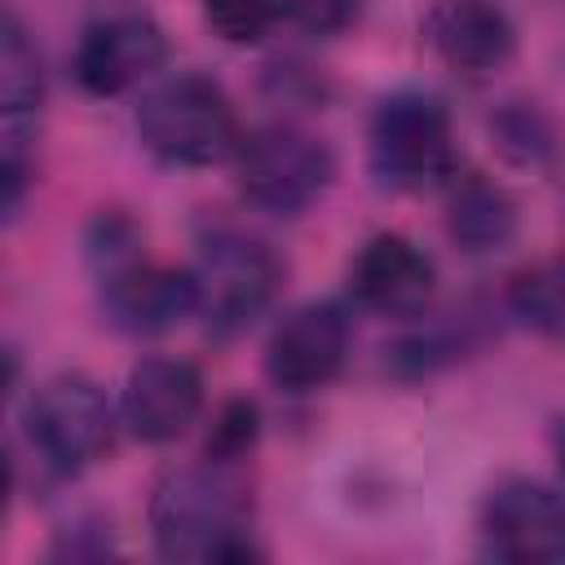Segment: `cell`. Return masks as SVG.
I'll use <instances>...</instances> for the list:
<instances>
[{
    "instance_id": "obj_1",
    "label": "cell",
    "mask_w": 565,
    "mask_h": 565,
    "mask_svg": "<svg viewBox=\"0 0 565 565\" xmlns=\"http://www.w3.org/2000/svg\"><path fill=\"white\" fill-rule=\"evenodd\" d=\"M247 494L212 468H177L150 494V534L163 561H252Z\"/></svg>"
},
{
    "instance_id": "obj_2",
    "label": "cell",
    "mask_w": 565,
    "mask_h": 565,
    "mask_svg": "<svg viewBox=\"0 0 565 565\" xmlns=\"http://www.w3.org/2000/svg\"><path fill=\"white\" fill-rule=\"evenodd\" d=\"M141 146L172 168H207L238 150V119L225 88L199 71H177L146 88L137 106Z\"/></svg>"
},
{
    "instance_id": "obj_3",
    "label": "cell",
    "mask_w": 565,
    "mask_h": 565,
    "mask_svg": "<svg viewBox=\"0 0 565 565\" xmlns=\"http://www.w3.org/2000/svg\"><path fill=\"white\" fill-rule=\"evenodd\" d=\"M366 163L380 190L415 194L455 177V132L450 110L433 93H393L371 115Z\"/></svg>"
},
{
    "instance_id": "obj_4",
    "label": "cell",
    "mask_w": 565,
    "mask_h": 565,
    "mask_svg": "<svg viewBox=\"0 0 565 565\" xmlns=\"http://www.w3.org/2000/svg\"><path fill=\"white\" fill-rule=\"evenodd\" d=\"M234 168L243 199L274 216L305 212L313 199H322V190L335 177V159L327 141H318L296 124L252 128L234 150Z\"/></svg>"
},
{
    "instance_id": "obj_5",
    "label": "cell",
    "mask_w": 565,
    "mask_h": 565,
    "mask_svg": "<svg viewBox=\"0 0 565 565\" xmlns=\"http://www.w3.org/2000/svg\"><path fill=\"white\" fill-rule=\"evenodd\" d=\"M26 437L35 455L57 472L97 463L115 441V411L106 393L75 371L49 375L26 402Z\"/></svg>"
},
{
    "instance_id": "obj_6",
    "label": "cell",
    "mask_w": 565,
    "mask_h": 565,
    "mask_svg": "<svg viewBox=\"0 0 565 565\" xmlns=\"http://www.w3.org/2000/svg\"><path fill=\"white\" fill-rule=\"evenodd\" d=\"M194 274H199V313L207 322V335L216 340H230L252 318H260L282 282L278 256L247 234L207 238Z\"/></svg>"
},
{
    "instance_id": "obj_7",
    "label": "cell",
    "mask_w": 565,
    "mask_h": 565,
    "mask_svg": "<svg viewBox=\"0 0 565 565\" xmlns=\"http://www.w3.org/2000/svg\"><path fill=\"white\" fill-rule=\"evenodd\" d=\"M481 534L494 556L516 565L565 556V494L534 477H508L486 494Z\"/></svg>"
},
{
    "instance_id": "obj_8",
    "label": "cell",
    "mask_w": 565,
    "mask_h": 565,
    "mask_svg": "<svg viewBox=\"0 0 565 565\" xmlns=\"http://www.w3.org/2000/svg\"><path fill=\"white\" fill-rule=\"evenodd\" d=\"M349 358V313L335 300L296 305L265 344V371L287 393H313L340 375Z\"/></svg>"
},
{
    "instance_id": "obj_9",
    "label": "cell",
    "mask_w": 565,
    "mask_h": 565,
    "mask_svg": "<svg viewBox=\"0 0 565 565\" xmlns=\"http://www.w3.org/2000/svg\"><path fill=\"white\" fill-rule=\"evenodd\" d=\"M102 309L128 335H163L199 313V274L132 256L102 274Z\"/></svg>"
},
{
    "instance_id": "obj_10",
    "label": "cell",
    "mask_w": 565,
    "mask_h": 565,
    "mask_svg": "<svg viewBox=\"0 0 565 565\" xmlns=\"http://www.w3.org/2000/svg\"><path fill=\"white\" fill-rule=\"evenodd\" d=\"M168 57V35L146 13H115L93 22L75 44V79L93 97H119L150 79Z\"/></svg>"
},
{
    "instance_id": "obj_11",
    "label": "cell",
    "mask_w": 565,
    "mask_h": 565,
    "mask_svg": "<svg viewBox=\"0 0 565 565\" xmlns=\"http://www.w3.org/2000/svg\"><path fill=\"white\" fill-rule=\"evenodd\" d=\"M437 269L406 234H371L349 260V291L362 309L384 318H419L433 300Z\"/></svg>"
},
{
    "instance_id": "obj_12",
    "label": "cell",
    "mask_w": 565,
    "mask_h": 565,
    "mask_svg": "<svg viewBox=\"0 0 565 565\" xmlns=\"http://www.w3.org/2000/svg\"><path fill=\"white\" fill-rule=\"evenodd\" d=\"M119 411L137 441H177L203 411V375L185 358H141L128 371Z\"/></svg>"
},
{
    "instance_id": "obj_13",
    "label": "cell",
    "mask_w": 565,
    "mask_h": 565,
    "mask_svg": "<svg viewBox=\"0 0 565 565\" xmlns=\"http://www.w3.org/2000/svg\"><path fill=\"white\" fill-rule=\"evenodd\" d=\"M428 49L463 75L499 71L516 49V26L494 0H433L424 13Z\"/></svg>"
},
{
    "instance_id": "obj_14",
    "label": "cell",
    "mask_w": 565,
    "mask_h": 565,
    "mask_svg": "<svg viewBox=\"0 0 565 565\" xmlns=\"http://www.w3.org/2000/svg\"><path fill=\"white\" fill-rule=\"evenodd\" d=\"M446 234L468 256L503 252L516 238V199L494 177H455L446 190Z\"/></svg>"
},
{
    "instance_id": "obj_15",
    "label": "cell",
    "mask_w": 565,
    "mask_h": 565,
    "mask_svg": "<svg viewBox=\"0 0 565 565\" xmlns=\"http://www.w3.org/2000/svg\"><path fill=\"white\" fill-rule=\"evenodd\" d=\"M44 102V71L31 35L13 13L0 22V132H31Z\"/></svg>"
},
{
    "instance_id": "obj_16",
    "label": "cell",
    "mask_w": 565,
    "mask_h": 565,
    "mask_svg": "<svg viewBox=\"0 0 565 565\" xmlns=\"http://www.w3.org/2000/svg\"><path fill=\"white\" fill-rule=\"evenodd\" d=\"M508 309L521 327L565 340V256H547L525 265L508 282Z\"/></svg>"
},
{
    "instance_id": "obj_17",
    "label": "cell",
    "mask_w": 565,
    "mask_h": 565,
    "mask_svg": "<svg viewBox=\"0 0 565 565\" xmlns=\"http://www.w3.org/2000/svg\"><path fill=\"white\" fill-rule=\"evenodd\" d=\"M203 22L225 40V44H256L269 35L278 22L282 4L278 0H199Z\"/></svg>"
},
{
    "instance_id": "obj_18",
    "label": "cell",
    "mask_w": 565,
    "mask_h": 565,
    "mask_svg": "<svg viewBox=\"0 0 565 565\" xmlns=\"http://www.w3.org/2000/svg\"><path fill=\"white\" fill-rule=\"evenodd\" d=\"M256 433H260V424H256V406L243 402V397L225 402L221 415H216V424H212V433H207V459H216V463H234V459H243V455L252 450Z\"/></svg>"
},
{
    "instance_id": "obj_19",
    "label": "cell",
    "mask_w": 565,
    "mask_h": 565,
    "mask_svg": "<svg viewBox=\"0 0 565 565\" xmlns=\"http://www.w3.org/2000/svg\"><path fill=\"white\" fill-rule=\"evenodd\" d=\"M287 22H296L309 35H340L344 26L358 22L362 0H278Z\"/></svg>"
},
{
    "instance_id": "obj_20",
    "label": "cell",
    "mask_w": 565,
    "mask_h": 565,
    "mask_svg": "<svg viewBox=\"0 0 565 565\" xmlns=\"http://www.w3.org/2000/svg\"><path fill=\"white\" fill-rule=\"evenodd\" d=\"M556 459H561V472H565V419H561V428H556Z\"/></svg>"
}]
</instances>
